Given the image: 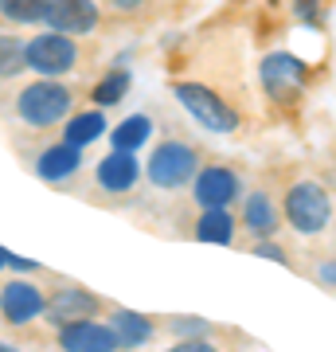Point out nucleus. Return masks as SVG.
Instances as JSON below:
<instances>
[{"label": "nucleus", "mask_w": 336, "mask_h": 352, "mask_svg": "<svg viewBox=\"0 0 336 352\" xmlns=\"http://www.w3.org/2000/svg\"><path fill=\"white\" fill-rule=\"evenodd\" d=\"M113 4H117V8H137L141 0H113Z\"/></svg>", "instance_id": "a878e982"}, {"label": "nucleus", "mask_w": 336, "mask_h": 352, "mask_svg": "<svg viewBox=\"0 0 336 352\" xmlns=\"http://www.w3.org/2000/svg\"><path fill=\"white\" fill-rule=\"evenodd\" d=\"M113 333L122 337V344H145V340L153 337V321L141 314H129V309H117L113 314Z\"/></svg>", "instance_id": "a211bd4d"}, {"label": "nucleus", "mask_w": 336, "mask_h": 352, "mask_svg": "<svg viewBox=\"0 0 336 352\" xmlns=\"http://www.w3.org/2000/svg\"><path fill=\"white\" fill-rule=\"evenodd\" d=\"M137 176H141V164L125 149H113L106 161H98V184L106 192H129L137 184Z\"/></svg>", "instance_id": "f8f14e48"}, {"label": "nucleus", "mask_w": 336, "mask_h": 352, "mask_svg": "<svg viewBox=\"0 0 336 352\" xmlns=\"http://www.w3.org/2000/svg\"><path fill=\"white\" fill-rule=\"evenodd\" d=\"M243 227L258 239H270L278 231V208L266 192H250L247 204H243Z\"/></svg>", "instance_id": "4468645a"}, {"label": "nucleus", "mask_w": 336, "mask_h": 352, "mask_svg": "<svg viewBox=\"0 0 336 352\" xmlns=\"http://www.w3.org/2000/svg\"><path fill=\"white\" fill-rule=\"evenodd\" d=\"M78 51L75 43L63 36V32H47V36H36L32 43L24 47V63L27 71H39L43 78H55V75H67L75 67Z\"/></svg>", "instance_id": "39448f33"}, {"label": "nucleus", "mask_w": 336, "mask_h": 352, "mask_svg": "<svg viewBox=\"0 0 336 352\" xmlns=\"http://www.w3.org/2000/svg\"><path fill=\"white\" fill-rule=\"evenodd\" d=\"M298 16L305 24H321V12H317V0H298Z\"/></svg>", "instance_id": "b1692460"}, {"label": "nucleus", "mask_w": 336, "mask_h": 352, "mask_svg": "<svg viewBox=\"0 0 336 352\" xmlns=\"http://www.w3.org/2000/svg\"><path fill=\"white\" fill-rule=\"evenodd\" d=\"M71 102H75L71 90L59 87V82H51V78H43V82H32V87L20 90L16 113L24 118L27 126L47 129V126H55V122H63V118L71 113Z\"/></svg>", "instance_id": "f257e3e1"}, {"label": "nucleus", "mask_w": 336, "mask_h": 352, "mask_svg": "<svg viewBox=\"0 0 336 352\" xmlns=\"http://www.w3.org/2000/svg\"><path fill=\"white\" fill-rule=\"evenodd\" d=\"M43 20L51 24V32L63 36H87L98 24V4L94 0H47Z\"/></svg>", "instance_id": "0eeeda50"}, {"label": "nucleus", "mask_w": 336, "mask_h": 352, "mask_svg": "<svg viewBox=\"0 0 336 352\" xmlns=\"http://www.w3.org/2000/svg\"><path fill=\"white\" fill-rule=\"evenodd\" d=\"M94 309H98V298L87 294L82 286H59L55 294H51V302H47V314L59 329L71 325V321H78V317H94Z\"/></svg>", "instance_id": "9b49d317"}, {"label": "nucleus", "mask_w": 336, "mask_h": 352, "mask_svg": "<svg viewBox=\"0 0 336 352\" xmlns=\"http://www.w3.org/2000/svg\"><path fill=\"white\" fill-rule=\"evenodd\" d=\"M149 133H153V118L149 113H133V118H125L122 126H113V149L133 153L149 141Z\"/></svg>", "instance_id": "f3484780"}, {"label": "nucleus", "mask_w": 336, "mask_h": 352, "mask_svg": "<svg viewBox=\"0 0 336 352\" xmlns=\"http://www.w3.org/2000/svg\"><path fill=\"white\" fill-rule=\"evenodd\" d=\"M176 98H180V106L196 118L199 126L212 129V133H231V129H238V113L215 90L203 87V82H176Z\"/></svg>", "instance_id": "7ed1b4c3"}, {"label": "nucleus", "mask_w": 336, "mask_h": 352, "mask_svg": "<svg viewBox=\"0 0 336 352\" xmlns=\"http://www.w3.org/2000/svg\"><path fill=\"white\" fill-rule=\"evenodd\" d=\"M102 133H106V118H102L98 110L75 113V118L67 122V129H63V138L71 141V145H78V149H87L90 141H98Z\"/></svg>", "instance_id": "2eb2a0df"}, {"label": "nucleus", "mask_w": 336, "mask_h": 352, "mask_svg": "<svg viewBox=\"0 0 336 352\" xmlns=\"http://www.w3.org/2000/svg\"><path fill=\"white\" fill-rule=\"evenodd\" d=\"M59 344L71 352H113L122 344V337L113 333V325H98L90 317H78V321L59 329Z\"/></svg>", "instance_id": "6e6552de"}, {"label": "nucleus", "mask_w": 336, "mask_h": 352, "mask_svg": "<svg viewBox=\"0 0 336 352\" xmlns=\"http://www.w3.org/2000/svg\"><path fill=\"white\" fill-rule=\"evenodd\" d=\"M78 164H82V153H78V145H71V141H63V145H51V149L39 153V176L43 180H67V176L78 173Z\"/></svg>", "instance_id": "ddd939ff"}, {"label": "nucleus", "mask_w": 336, "mask_h": 352, "mask_svg": "<svg viewBox=\"0 0 336 352\" xmlns=\"http://www.w3.org/2000/svg\"><path fill=\"white\" fill-rule=\"evenodd\" d=\"M333 219V200L321 184L313 180H301L286 192V223L298 231V235H321Z\"/></svg>", "instance_id": "f03ea898"}, {"label": "nucleus", "mask_w": 336, "mask_h": 352, "mask_svg": "<svg viewBox=\"0 0 336 352\" xmlns=\"http://www.w3.org/2000/svg\"><path fill=\"white\" fill-rule=\"evenodd\" d=\"M254 254H258V258H274V263L289 266L286 251H282V247H278V243H258V247H254Z\"/></svg>", "instance_id": "5701e85b"}, {"label": "nucleus", "mask_w": 336, "mask_h": 352, "mask_svg": "<svg viewBox=\"0 0 336 352\" xmlns=\"http://www.w3.org/2000/svg\"><path fill=\"white\" fill-rule=\"evenodd\" d=\"M196 204L199 208H227V204L238 196V176L223 164H208V168H199L196 176Z\"/></svg>", "instance_id": "9d476101"}, {"label": "nucleus", "mask_w": 336, "mask_h": 352, "mask_svg": "<svg viewBox=\"0 0 336 352\" xmlns=\"http://www.w3.org/2000/svg\"><path fill=\"white\" fill-rule=\"evenodd\" d=\"M47 12V0H0V16H8L12 24H36Z\"/></svg>", "instance_id": "6ab92c4d"}, {"label": "nucleus", "mask_w": 336, "mask_h": 352, "mask_svg": "<svg viewBox=\"0 0 336 352\" xmlns=\"http://www.w3.org/2000/svg\"><path fill=\"white\" fill-rule=\"evenodd\" d=\"M176 337H203L208 333V321H172Z\"/></svg>", "instance_id": "4be33fe9"}, {"label": "nucleus", "mask_w": 336, "mask_h": 352, "mask_svg": "<svg viewBox=\"0 0 336 352\" xmlns=\"http://www.w3.org/2000/svg\"><path fill=\"white\" fill-rule=\"evenodd\" d=\"M43 309H47V298L39 294L36 282L16 278V282H8V286L0 289V317H4L8 325H27V321H36Z\"/></svg>", "instance_id": "423d86ee"}, {"label": "nucleus", "mask_w": 336, "mask_h": 352, "mask_svg": "<svg viewBox=\"0 0 336 352\" xmlns=\"http://www.w3.org/2000/svg\"><path fill=\"white\" fill-rule=\"evenodd\" d=\"M199 173V153L188 141H164L149 157V180L157 188H184L188 180Z\"/></svg>", "instance_id": "20e7f679"}, {"label": "nucleus", "mask_w": 336, "mask_h": 352, "mask_svg": "<svg viewBox=\"0 0 336 352\" xmlns=\"http://www.w3.org/2000/svg\"><path fill=\"white\" fill-rule=\"evenodd\" d=\"M20 71H27L24 43L16 36H0V78H12V75H20Z\"/></svg>", "instance_id": "412c9836"}, {"label": "nucleus", "mask_w": 336, "mask_h": 352, "mask_svg": "<svg viewBox=\"0 0 336 352\" xmlns=\"http://www.w3.org/2000/svg\"><path fill=\"white\" fill-rule=\"evenodd\" d=\"M262 82H266V90L278 102H289L301 90V82H305V67H301L298 55H286V51L266 55L262 59Z\"/></svg>", "instance_id": "1a4fd4ad"}, {"label": "nucleus", "mask_w": 336, "mask_h": 352, "mask_svg": "<svg viewBox=\"0 0 336 352\" xmlns=\"http://www.w3.org/2000/svg\"><path fill=\"white\" fill-rule=\"evenodd\" d=\"M317 278H321V286H333L336 289V258H328V263L317 266Z\"/></svg>", "instance_id": "393cba45"}, {"label": "nucleus", "mask_w": 336, "mask_h": 352, "mask_svg": "<svg viewBox=\"0 0 336 352\" xmlns=\"http://www.w3.org/2000/svg\"><path fill=\"white\" fill-rule=\"evenodd\" d=\"M231 235H235V219L227 215V208H203V215H199V223H196V239L231 243Z\"/></svg>", "instance_id": "dca6fc26"}, {"label": "nucleus", "mask_w": 336, "mask_h": 352, "mask_svg": "<svg viewBox=\"0 0 336 352\" xmlns=\"http://www.w3.org/2000/svg\"><path fill=\"white\" fill-rule=\"evenodd\" d=\"M125 90H129V71L117 67V71H110V75L94 87V102H98V106H113V102L125 98Z\"/></svg>", "instance_id": "aec40b11"}, {"label": "nucleus", "mask_w": 336, "mask_h": 352, "mask_svg": "<svg viewBox=\"0 0 336 352\" xmlns=\"http://www.w3.org/2000/svg\"><path fill=\"white\" fill-rule=\"evenodd\" d=\"M4 266H8V251H4V247H0V270H4Z\"/></svg>", "instance_id": "bb28decb"}]
</instances>
